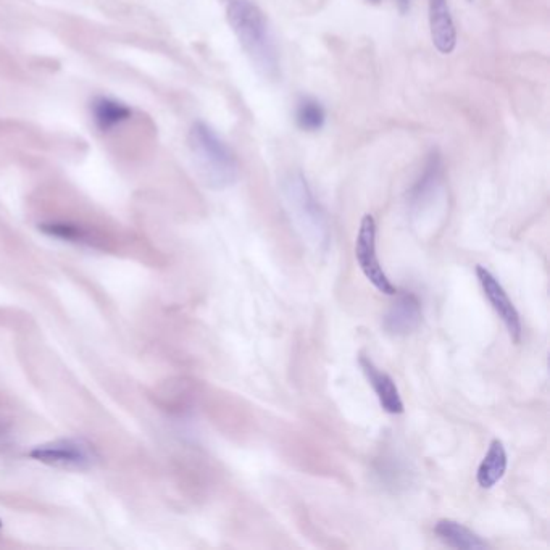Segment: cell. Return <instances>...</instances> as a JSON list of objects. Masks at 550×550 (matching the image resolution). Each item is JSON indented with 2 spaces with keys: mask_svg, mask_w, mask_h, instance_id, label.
Listing matches in <instances>:
<instances>
[{
  "mask_svg": "<svg viewBox=\"0 0 550 550\" xmlns=\"http://www.w3.org/2000/svg\"><path fill=\"white\" fill-rule=\"evenodd\" d=\"M428 4L433 44L441 54H450L457 44V34L447 0H428Z\"/></svg>",
  "mask_w": 550,
  "mask_h": 550,
  "instance_id": "9c48e42d",
  "label": "cell"
},
{
  "mask_svg": "<svg viewBox=\"0 0 550 550\" xmlns=\"http://www.w3.org/2000/svg\"><path fill=\"white\" fill-rule=\"evenodd\" d=\"M297 125L304 131H318L323 128L326 120L325 109L318 100L304 97L297 104Z\"/></svg>",
  "mask_w": 550,
  "mask_h": 550,
  "instance_id": "4fadbf2b",
  "label": "cell"
},
{
  "mask_svg": "<svg viewBox=\"0 0 550 550\" xmlns=\"http://www.w3.org/2000/svg\"><path fill=\"white\" fill-rule=\"evenodd\" d=\"M44 233L55 236V238L68 239V241H76V239L83 238L81 231L76 226L65 225V223H49V225H42L41 228Z\"/></svg>",
  "mask_w": 550,
  "mask_h": 550,
  "instance_id": "5bb4252c",
  "label": "cell"
},
{
  "mask_svg": "<svg viewBox=\"0 0 550 550\" xmlns=\"http://www.w3.org/2000/svg\"><path fill=\"white\" fill-rule=\"evenodd\" d=\"M434 533L444 544L454 549L484 550L489 547L488 542L484 541L480 534H476L459 521L439 520L434 526Z\"/></svg>",
  "mask_w": 550,
  "mask_h": 550,
  "instance_id": "30bf717a",
  "label": "cell"
},
{
  "mask_svg": "<svg viewBox=\"0 0 550 550\" xmlns=\"http://www.w3.org/2000/svg\"><path fill=\"white\" fill-rule=\"evenodd\" d=\"M200 178L213 189H225L238 180V162L225 142L204 121H196L188 136Z\"/></svg>",
  "mask_w": 550,
  "mask_h": 550,
  "instance_id": "7a4b0ae2",
  "label": "cell"
},
{
  "mask_svg": "<svg viewBox=\"0 0 550 550\" xmlns=\"http://www.w3.org/2000/svg\"><path fill=\"white\" fill-rule=\"evenodd\" d=\"M421 318L423 313H421L420 300L412 292H405L384 315L383 328L389 334L407 336L421 325Z\"/></svg>",
  "mask_w": 550,
  "mask_h": 550,
  "instance_id": "52a82bcc",
  "label": "cell"
},
{
  "mask_svg": "<svg viewBox=\"0 0 550 550\" xmlns=\"http://www.w3.org/2000/svg\"><path fill=\"white\" fill-rule=\"evenodd\" d=\"M476 276H478L484 296L489 300L492 309L496 310L500 320L504 321L505 328L509 331L512 341L518 344L521 341V333H523L521 330L523 328H521V318L517 307L513 305L512 300L507 296V292L502 288V284L497 281L496 276L492 275L488 268L478 265Z\"/></svg>",
  "mask_w": 550,
  "mask_h": 550,
  "instance_id": "8992f818",
  "label": "cell"
},
{
  "mask_svg": "<svg viewBox=\"0 0 550 550\" xmlns=\"http://www.w3.org/2000/svg\"><path fill=\"white\" fill-rule=\"evenodd\" d=\"M0 528H2V521H0Z\"/></svg>",
  "mask_w": 550,
  "mask_h": 550,
  "instance_id": "2e32d148",
  "label": "cell"
},
{
  "mask_svg": "<svg viewBox=\"0 0 550 550\" xmlns=\"http://www.w3.org/2000/svg\"><path fill=\"white\" fill-rule=\"evenodd\" d=\"M30 459L46 463L50 467L67 470H88L97 462L94 447L83 439H59L34 447L28 452Z\"/></svg>",
  "mask_w": 550,
  "mask_h": 550,
  "instance_id": "277c9868",
  "label": "cell"
},
{
  "mask_svg": "<svg viewBox=\"0 0 550 550\" xmlns=\"http://www.w3.org/2000/svg\"><path fill=\"white\" fill-rule=\"evenodd\" d=\"M226 18L260 75L270 80L278 78L280 57L262 10L250 0H230L226 7Z\"/></svg>",
  "mask_w": 550,
  "mask_h": 550,
  "instance_id": "6da1fadb",
  "label": "cell"
},
{
  "mask_svg": "<svg viewBox=\"0 0 550 550\" xmlns=\"http://www.w3.org/2000/svg\"><path fill=\"white\" fill-rule=\"evenodd\" d=\"M355 259L359 263L363 275L386 296H396L397 288L389 280L381 267L380 259L376 254V221L373 215L367 213L360 221L359 233L355 239Z\"/></svg>",
  "mask_w": 550,
  "mask_h": 550,
  "instance_id": "5b68a950",
  "label": "cell"
},
{
  "mask_svg": "<svg viewBox=\"0 0 550 550\" xmlns=\"http://www.w3.org/2000/svg\"><path fill=\"white\" fill-rule=\"evenodd\" d=\"M396 4L399 5L400 12L405 13L409 10L410 0H396Z\"/></svg>",
  "mask_w": 550,
  "mask_h": 550,
  "instance_id": "9a60e30c",
  "label": "cell"
},
{
  "mask_svg": "<svg viewBox=\"0 0 550 550\" xmlns=\"http://www.w3.org/2000/svg\"><path fill=\"white\" fill-rule=\"evenodd\" d=\"M359 363L367 380L370 381L371 388L375 389L384 412L391 413V415L404 413V402L400 399L399 389L391 376L376 367L367 355H360Z\"/></svg>",
  "mask_w": 550,
  "mask_h": 550,
  "instance_id": "ba28073f",
  "label": "cell"
},
{
  "mask_svg": "<svg viewBox=\"0 0 550 550\" xmlns=\"http://www.w3.org/2000/svg\"><path fill=\"white\" fill-rule=\"evenodd\" d=\"M284 196L288 200L294 218L313 242L323 244L328 239V225L320 205L313 197L309 184L302 175L289 176L284 183Z\"/></svg>",
  "mask_w": 550,
  "mask_h": 550,
  "instance_id": "3957f363",
  "label": "cell"
},
{
  "mask_svg": "<svg viewBox=\"0 0 550 550\" xmlns=\"http://www.w3.org/2000/svg\"><path fill=\"white\" fill-rule=\"evenodd\" d=\"M509 465V457L504 444L499 439H494L489 446L488 454L484 455L483 462L480 463L476 481L481 489H491L504 478L505 471Z\"/></svg>",
  "mask_w": 550,
  "mask_h": 550,
  "instance_id": "8fae6325",
  "label": "cell"
},
{
  "mask_svg": "<svg viewBox=\"0 0 550 550\" xmlns=\"http://www.w3.org/2000/svg\"><path fill=\"white\" fill-rule=\"evenodd\" d=\"M92 120L94 125L102 133H109L113 128H117L123 121L130 120L131 112L128 105L112 97H97L91 104Z\"/></svg>",
  "mask_w": 550,
  "mask_h": 550,
  "instance_id": "7c38bea8",
  "label": "cell"
}]
</instances>
